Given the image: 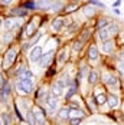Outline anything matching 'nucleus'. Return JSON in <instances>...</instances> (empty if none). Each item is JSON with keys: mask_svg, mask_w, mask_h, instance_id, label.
<instances>
[{"mask_svg": "<svg viewBox=\"0 0 124 125\" xmlns=\"http://www.w3.org/2000/svg\"><path fill=\"white\" fill-rule=\"evenodd\" d=\"M98 56H99L98 48H97L95 45H92V46H89V49H88V58H89V61H91V62H97V59H98Z\"/></svg>", "mask_w": 124, "mask_h": 125, "instance_id": "obj_10", "label": "nucleus"}, {"mask_svg": "<svg viewBox=\"0 0 124 125\" xmlns=\"http://www.w3.org/2000/svg\"><path fill=\"white\" fill-rule=\"evenodd\" d=\"M52 55H53V49L48 50V52H45L43 55H42V58H40V68H46L48 65L50 63V59H52Z\"/></svg>", "mask_w": 124, "mask_h": 125, "instance_id": "obj_9", "label": "nucleus"}, {"mask_svg": "<svg viewBox=\"0 0 124 125\" xmlns=\"http://www.w3.org/2000/svg\"><path fill=\"white\" fill-rule=\"evenodd\" d=\"M43 53H45V52H43V46L37 45V46H35V48H32V49H30L29 55H27V58H29V61H30V62H39Z\"/></svg>", "mask_w": 124, "mask_h": 125, "instance_id": "obj_4", "label": "nucleus"}, {"mask_svg": "<svg viewBox=\"0 0 124 125\" xmlns=\"http://www.w3.org/2000/svg\"><path fill=\"white\" fill-rule=\"evenodd\" d=\"M111 23H112V22H110V20H108V19H105V17H104V19H99L98 22H97V29H98V30H101V29L107 27V26L111 25Z\"/></svg>", "mask_w": 124, "mask_h": 125, "instance_id": "obj_20", "label": "nucleus"}, {"mask_svg": "<svg viewBox=\"0 0 124 125\" xmlns=\"http://www.w3.org/2000/svg\"><path fill=\"white\" fill-rule=\"evenodd\" d=\"M3 125H10V116L7 114H3Z\"/></svg>", "mask_w": 124, "mask_h": 125, "instance_id": "obj_32", "label": "nucleus"}, {"mask_svg": "<svg viewBox=\"0 0 124 125\" xmlns=\"http://www.w3.org/2000/svg\"><path fill=\"white\" fill-rule=\"evenodd\" d=\"M26 121H27V124H29V125H36L37 124L33 111H30V109H29V111H26Z\"/></svg>", "mask_w": 124, "mask_h": 125, "instance_id": "obj_16", "label": "nucleus"}, {"mask_svg": "<svg viewBox=\"0 0 124 125\" xmlns=\"http://www.w3.org/2000/svg\"><path fill=\"white\" fill-rule=\"evenodd\" d=\"M0 25H3V22H1V19H0Z\"/></svg>", "mask_w": 124, "mask_h": 125, "instance_id": "obj_40", "label": "nucleus"}, {"mask_svg": "<svg viewBox=\"0 0 124 125\" xmlns=\"http://www.w3.org/2000/svg\"><path fill=\"white\" fill-rule=\"evenodd\" d=\"M123 109H124V106H123Z\"/></svg>", "mask_w": 124, "mask_h": 125, "instance_id": "obj_44", "label": "nucleus"}, {"mask_svg": "<svg viewBox=\"0 0 124 125\" xmlns=\"http://www.w3.org/2000/svg\"><path fill=\"white\" fill-rule=\"evenodd\" d=\"M0 3L4 4V6H9V4H12L13 3V0H0Z\"/></svg>", "mask_w": 124, "mask_h": 125, "instance_id": "obj_35", "label": "nucleus"}, {"mask_svg": "<svg viewBox=\"0 0 124 125\" xmlns=\"http://www.w3.org/2000/svg\"><path fill=\"white\" fill-rule=\"evenodd\" d=\"M29 78H33V73H32L29 69H26L25 72H22V73L19 75V79H29Z\"/></svg>", "mask_w": 124, "mask_h": 125, "instance_id": "obj_28", "label": "nucleus"}, {"mask_svg": "<svg viewBox=\"0 0 124 125\" xmlns=\"http://www.w3.org/2000/svg\"><path fill=\"white\" fill-rule=\"evenodd\" d=\"M66 59H68V49H62L59 52V55H58V62L63 63Z\"/></svg>", "mask_w": 124, "mask_h": 125, "instance_id": "obj_23", "label": "nucleus"}, {"mask_svg": "<svg viewBox=\"0 0 124 125\" xmlns=\"http://www.w3.org/2000/svg\"><path fill=\"white\" fill-rule=\"evenodd\" d=\"M63 26H65V19H63V17H56L55 20H52L50 29H52L53 32H61Z\"/></svg>", "mask_w": 124, "mask_h": 125, "instance_id": "obj_7", "label": "nucleus"}, {"mask_svg": "<svg viewBox=\"0 0 124 125\" xmlns=\"http://www.w3.org/2000/svg\"><path fill=\"white\" fill-rule=\"evenodd\" d=\"M36 29H37V23L36 22H30V23H27V26H26V35H27V36H33L35 32H36Z\"/></svg>", "mask_w": 124, "mask_h": 125, "instance_id": "obj_14", "label": "nucleus"}, {"mask_svg": "<svg viewBox=\"0 0 124 125\" xmlns=\"http://www.w3.org/2000/svg\"><path fill=\"white\" fill-rule=\"evenodd\" d=\"M4 85V79H3V76H1V73H0V88Z\"/></svg>", "mask_w": 124, "mask_h": 125, "instance_id": "obj_38", "label": "nucleus"}, {"mask_svg": "<svg viewBox=\"0 0 124 125\" xmlns=\"http://www.w3.org/2000/svg\"><path fill=\"white\" fill-rule=\"evenodd\" d=\"M82 13L88 16V17H91V16H94L95 14V9L92 7V6H85V7H82Z\"/></svg>", "mask_w": 124, "mask_h": 125, "instance_id": "obj_22", "label": "nucleus"}, {"mask_svg": "<svg viewBox=\"0 0 124 125\" xmlns=\"http://www.w3.org/2000/svg\"><path fill=\"white\" fill-rule=\"evenodd\" d=\"M39 98H40V99L43 98L45 101L48 99V98H46V88H40V89H39Z\"/></svg>", "mask_w": 124, "mask_h": 125, "instance_id": "obj_30", "label": "nucleus"}, {"mask_svg": "<svg viewBox=\"0 0 124 125\" xmlns=\"http://www.w3.org/2000/svg\"><path fill=\"white\" fill-rule=\"evenodd\" d=\"M16 89L20 95H30L35 89V79L29 78V79H17L16 82Z\"/></svg>", "mask_w": 124, "mask_h": 125, "instance_id": "obj_1", "label": "nucleus"}, {"mask_svg": "<svg viewBox=\"0 0 124 125\" xmlns=\"http://www.w3.org/2000/svg\"><path fill=\"white\" fill-rule=\"evenodd\" d=\"M39 38H40V35H37V36H35V38L32 39V40H30L29 43H26L25 46H23V49H25V50H27L29 48H35V43H36L37 40H39Z\"/></svg>", "mask_w": 124, "mask_h": 125, "instance_id": "obj_25", "label": "nucleus"}, {"mask_svg": "<svg viewBox=\"0 0 124 125\" xmlns=\"http://www.w3.org/2000/svg\"><path fill=\"white\" fill-rule=\"evenodd\" d=\"M0 125H3V122H1V119H0Z\"/></svg>", "mask_w": 124, "mask_h": 125, "instance_id": "obj_41", "label": "nucleus"}, {"mask_svg": "<svg viewBox=\"0 0 124 125\" xmlns=\"http://www.w3.org/2000/svg\"><path fill=\"white\" fill-rule=\"evenodd\" d=\"M118 30H120V27H118V25H115V23L112 22L111 25H108L107 27H104V29H101V30H98L97 36H98V39H99V40L105 42V40L111 39L112 36H114V35H117V33H118Z\"/></svg>", "mask_w": 124, "mask_h": 125, "instance_id": "obj_2", "label": "nucleus"}, {"mask_svg": "<svg viewBox=\"0 0 124 125\" xmlns=\"http://www.w3.org/2000/svg\"><path fill=\"white\" fill-rule=\"evenodd\" d=\"M33 114H35V118H36L37 124H45V115H43L42 109L39 106H35L33 108Z\"/></svg>", "mask_w": 124, "mask_h": 125, "instance_id": "obj_12", "label": "nucleus"}, {"mask_svg": "<svg viewBox=\"0 0 124 125\" xmlns=\"http://www.w3.org/2000/svg\"><path fill=\"white\" fill-rule=\"evenodd\" d=\"M123 42H124V38H123Z\"/></svg>", "mask_w": 124, "mask_h": 125, "instance_id": "obj_43", "label": "nucleus"}, {"mask_svg": "<svg viewBox=\"0 0 124 125\" xmlns=\"http://www.w3.org/2000/svg\"><path fill=\"white\" fill-rule=\"evenodd\" d=\"M117 68H118V71H120V72H123V73H124V62L118 61V62H117Z\"/></svg>", "mask_w": 124, "mask_h": 125, "instance_id": "obj_33", "label": "nucleus"}, {"mask_svg": "<svg viewBox=\"0 0 124 125\" xmlns=\"http://www.w3.org/2000/svg\"><path fill=\"white\" fill-rule=\"evenodd\" d=\"M16 61V49H9L4 53V59H3V68L4 69H9L13 65V62Z\"/></svg>", "mask_w": 124, "mask_h": 125, "instance_id": "obj_5", "label": "nucleus"}, {"mask_svg": "<svg viewBox=\"0 0 124 125\" xmlns=\"http://www.w3.org/2000/svg\"><path fill=\"white\" fill-rule=\"evenodd\" d=\"M46 105H48V108H49V111H55L56 108H58V105H59V101L56 96H48V99H46Z\"/></svg>", "mask_w": 124, "mask_h": 125, "instance_id": "obj_11", "label": "nucleus"}, {"mask_svg": "<svg viewBox=\"0 0 124 125\" xmlns=\"http://www.w3.org/2000/svg\"><path fill=\"white\" fill-rule=\"evenodd\" d=\"M10 13L14 14V16H26L27 14V10L22 7V9H13V10H10Z\"/></svg>", "mask_w": 124, "mask_h": 125, "instance_id": "obj_26", "label": "nucleus"}, {"mask_svg": "<svg viewBox=\"0 0 124 125\" xmlns=\"http://www.w3.org/2000/svg\"><path fill=\"white\" fill-rule=\"evenodd\" d=\"M81 48H82V42H81V40H76V42H74L72 49H74L75 52H79V50H81Z\"/></svg>", "mask_w": 124, "mask_h": 125, "instance_id": "obj_29", "label": "nucleus"}, {"mask_svg": "<svg viewBox=\"0 0 124 125\" xmlns=\"http://www.w3.org/2000/svg\"><path fill=\"white\" fill-rule=\"evenodd\" d=\"M107 98H108V96H105L104 94H99V95L95 96V101H97V104H98V105H102V104H105V102H107Z\"/></svg>", "mask_w": 124, "mask_h": 125, "instance_id": "obj_27", "label": "nucleus"}, {"mask_svg": "<svg viewBox=\"0 0 124 125\" xmlns=\"http://www.w3.org/2000/svg\"><path fill=\"white\" fill-rule=\"evenodd\" d=\"M118 61H121V62H124V50L120 53V56H118Z\"/></svg>", "mask_w": 124, "mask_h": 125, "instance_id": "obj_36", "label": "nucleus"}, {"mask_svg": "<svg viewBox=\"0 0 124 125\" xmlns=\"http://www.w3.org/2000/svg\"><path fill=\"white\" fill-rule=\"evenodd\" d=\"M22 17H9V19H6L4 22H3V29H4V32H12L14 29H17V27H20L22 26Z\"/></svg>", "mask_w": 124, "mask_h": 125, "instance_id": "obj_3", "label": "nucleus"}, {"mask_svg": "<svg viewBox=\"0 0 124 125\" xmlns=\"http://www.w3.org/2000/svg\"><path fill=\"white\" fill-rule=\"evenodd\" d=\"M88 3H91V4H95V6L101 7V9H105L104 3H101V1H98V0H88Z\"/></svg>", "mask_w": 124, "mask_h": 125, "instance_id": "obj_31", "label": "nucleus"}, {"mask_svg": "<svg viewBox=\"0 0 124 125\" xmlns=\"http://www.w3.org/2000/svg\"><path fill=\"white\" fill-rule=\"evenodd\" d=\"M0 94H1V98H3V99H6V98L9 96V94H10L9 83H4V85H3V89H1V92H0Z\"/></svg>", "mask_w": 124, "mask_h": 125, "instance_id": "obj_24", "label": "nucleus"}, {"mask_svg": "<svg viewBox=\"0 0 124 125\" xmlns=\"http://www.w3.org/2000/svg\"><path fill=\"white\" fill-rule=\"evenodd\" d=\"M75 92H76V83H75V82H72V83L69 85V88H68V91L65 92V98H66V99H69V98L74 95Z\"/></svg>", "mask_w": 124, "mask_h": 125, "instance_id": "obj_19", "label": "nucleus"}, {"mask_svg": "<svg viewBox=\"0 0 124 125\" xmlns=\"http://www.w3.org/2000/svg\"><path fill=\"white\" fill-rule=\"evenodd\" d=\"M58 116L61 119H71V111L68 108H62V109H59V112H58Z\"/></svg>", "mask_w": 124, "mask_h": 125, "instance_id": "obj_18", "label": "nucleus"}, {"mask_svg": "<svg viewBox=\"0 0 124 125\" xmlns=\"http://www.w3.org/2000/svg\"><path fill=\"white\" fill-rule=\"evenodd\" d=\"M81 122V118H71V124L72 125H79Z\"/></svg>", "mask_w": 124, "mask_h": 125, "instance_id": "obj_34", "label": "nucleus"}, {"mask_svg": "<svg viewBox=\"0 0 124 125\" xmlns=\"http://www.w3.org/2000/svg\"><path fill=\"white\" fill-rule=\"evenodd\" d=\"M85 116V114H84V111H81L79 108L78 109H71V118H84Z\"/></svg>", "mask_w": 124, "mask_h": 125, "instance_id": "obj_21", "label": "nucleus"}, {"mask_svg": "<svg viewBox=\"0 0 124 125\" xmlns=\"http://www.w3.org/2000/svg\"><path fill=\"white\" fill-rule=\"evenodd\" d=\"M65 83L62 82V79H58V81H55L53 83H52V86H50V94L53 95V96H61L62 94H63V89H65Z\"/></svg>", "mask_w": 124, "mask_h": 125, "instance_id": "obj_6", "label": "nucleus"}, {"mask_svg": "<svg viewBox=\"0 0 124 125\" xmlns=\"http://www.w3.org/2000/svg\"><path fill=\"white\" fill-rule=\"evenodd\" d=\"M107 102H108L110 108H117V106L120 105V101H118V98H117L115 95H110V96L107 98Z\"/></svg>", "mask_w": 124, "mask_h": 125, "instance_id": "obj_17", "label": "nucleus"}, {"mask_svg": "<svg viewBox=\"0 0 124 125\" xmlns=\"http://www.w3.org/2000/svg\"><path fill=\"white\" fill-rule=\"evenodd\" d=\"M120 4H121V0H117V1L114 3V9H117V7H118Z\"/></svg>", "mask_w": 124, "mask_h": 125, "instance_id": "obj_37", "label": "nucleus"}, {"mask_svg": "<svg viewBox=\"0 0 124 125\" xmlns=\"http://www.w3.org/2000/svg\"><path fill=\"white\" fill-rule=\"evenodd\" d=\"M0 68H1V61H0Z\"/></svg>", "mask_w": 124, "mask_h": 125, "instance_id": "obj_42", "label": "nucleus"}, {"mask_svg": "<svg viewBox=\"0 0 124 125\" xmlns=\"http://www.w3.org/2000/svg\"><path fill=\"white\" fill-rule=\"evenodd\" d=\"M104 82L105 85H108L110 88H117L118 86V79L115 78L114 75H110V73H104Z\"/></svg>", "mask_w": 124, "mask_h": 125, "instance_id": "obj_8", "label": "nucleus"}, {"mask_svg": "<svg viewBox=\"0 0 124 125\" xmlns=\"http://www.w3.org/2000/svg\"><path fill=\"white\" fill-rule=\"evenodd\" d=\"M87 82L89 85H95V83L98 82V73H97L95 71H91L87 76Z\"/></svg>", "mask_w": 124, "mask_h": 125, "instance_id": "obj_15", "label": "nucleus"}, {"mask_svg": "<svg viewBox=\"0 0 124 125\" xmlns=\"http://www.w3.org/2000/svg\"><path fill=\"white\" fill-rule=\"evenodd\" d=\"M114 13H115V14H120V10H118V7H117V9H114Z\"/></svg>", "mask_w": 124, "mask_h": 125, "instance_id": "obj_39", "label": "nucleus"}, {"mask_svg": "<svg viewBox=\"0 0 124 125\" xmlns=\"http://www.w3.org/2000/svg\"><path fill=\"white\" fill-rule=\"evenodd\" d=\"M101 49L104 53H111L112 50H114V42L112 40H105V42H102V46H101Z\"/></svg>", "mask_w": 124, "mask_h": 125, "instance_id": "obj_13", "label": "nucleus"}]
</instances>
